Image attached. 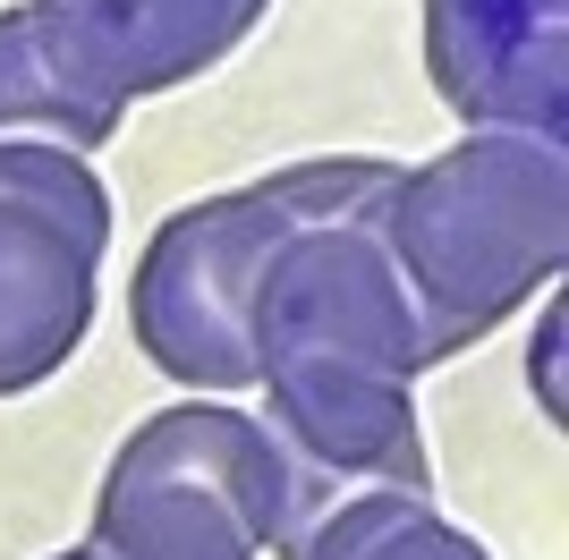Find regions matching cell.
Wrapping results in <instances>:
<instances>
[{
    "label": "cell",
    "mask_w": 569,
    "mask_h": 560,
    "mask_svg": "<svg viewBox=\"0 0 569 560\" xmlns=\"http://www.w3.org/2000/svg\"><path fill=\"white\" fill-rule=\"evenodd\" d=\"M111 256V187L86 153L0 144V399L34 391L86 349Z\"/></svg>",
    "instance_id": "5b68a950"
},
{
    "label": "cell",
    "mask_w": 569,
    "mask_h": 560,
    "mask_svg": "<svg viewBox=\"0 0 569 560\" xmlns=\"http://www.w3.org/2000/svg\"><path fill=\"white\" fill-rule=\"evenodd\" d=\"M561 349H569V314L561 298L545 306V323H536V349H527V373H536V408L552 424H569V391H561Z\"/></svg>",
    "instance_id": "30bf717a"
},
{
    "label": "cell",
    "mask_w": 569,
    "mask_h": 560,
    "mask_svg": "<svg viewBox=\"0 0 569 560\" xmlns=\"http://www.w3.org/2000/svg\"><path fill=\"white\" fill-rule=\"evenodd\" d=\"M60 560H119V552H102V543H86V552H60Z\"/></svg>",
    "instance_id": "8fae6325"
},
{
    "label": "cell",
    "mask_w": 569,
    "mask_h": 560,
    "mask_svg": "<svg viewBox=\"0 0 569 560\" xmlns=\"http://www.w3.org/2000/svg\"><path fill=\"white\" fill-rule=\"evenodd\" d=\"M43 9L137 102V93H170V86H188V77L221 69L263 26L272 0H43Z\"/></svg>",
    "instance_id": "52a82bcc"
},
{
    "label": "cell",
    "mask_w": 569,
    "mask_h": 560,
    "mask_svg": "<svg viewBox=\"0 0 569 560\" xmlns=\"http://www.w3.org/2000/svg\"><path fill=\"white\" fill-rule=\"evenodd\" d=\"M247 349L263 424L307 476L315 510L349 492H433L417 433V373L433 366V349L382 256L375 212H332L272 247Z\"/></svg>",
    "instance_id": "6da1fadb"
},
{
    "label": "cell",
    "mask_w": 569,
    "mask_h": 560,
    "mask_svg": "<svg viewBox=\"0 0 569 560\" xmlns=\"http://www.w3.org/2000/svg\"><path fill=\"white\" fill-rule=\"evenodd\" d=\"M426 69L459 128L561 137L569 0H426Z\"/></svg>",
    "instance_id": "8992f818"
},
{
    "label": "cell",
    "mask_w": 569,
    "mask_h": 560,
    "mask_svg": "<svg viewBox=\"0 0 569 560\" xmlns=\"http://www.w3.org/2000/svg\"><path fill=\"white\" fill-rule=\"evenodd\" d=\"M315 518L323 510L272 424L230 399H179L111 450L94 543L119 560H256L298 552Z\"/></svg>",
    "instance_id": "277c9868"
},
{
    "label": "cell",
    "mask_w": 569,
    "mask_h": 560,
    "mask_svg": "<svg viewBox=\"0 0 569 560\" xmlns=\"http://www.w3.org/2000/svg\"><path fill=\"white\" fill-rule=\"evenodd\" d=\"M128 119V93L77 51V34L43 0L0 9V144H111Z\"/></svg>",
    "instance_id": "ba28073f"
},
{
    "label": "cell",
    "mask_w": 569,
    "mask_h": 560,
    "mask_svg": "<svg viewBox=\"0 0 569 560\" xmlns=\"http://www.w3.org/2000/svg\"><path fill=\"white\" fill-rule=\"evenodd\" d=\"M289 560H493V552L433 510V492H349L298 536Z\"/></svg>",
    "instance_id": "9c48e42d"
},
{
    "label": "cell",
    "mask_w": 569,
    "mask_h": 560,
    "mask_svg": "<svg viewBox=\"0 0 569 560\" xmlns=\"http://www.w3.org/2000/svg\"><path fill=\"white\" fill-rule=\"evenodd\" d=\"M400 170L391 162H289L272 179H247L230 196L170 212L137 256V289H128V323L137 349L188 382L204 399H230L256 382V349H247V314H256L263 263L289 230L332 221V212H375Z\"/></svg>",
    "instance_id": "3957f363"
},
{
    "label": "cell",
    "mask_w": 569,
    "mask_h": 560,
    "mask_svg": "<svg viewBox=\"0 0 569 560\" xmlns=\"http://www.w3.org/2000/svg\"><path fill=\"white\" fill-rule=\"evenodd\" d=\"M382 256L400 272L433 366L510 323L569 256V153L561 137L468 128L433 162L400 170L375 204Z\"/></svg>",
    "instance_id": "7a4b0ae2"
}]
</instances>
